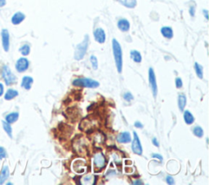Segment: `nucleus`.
Here are the masks:
<instances>
[{
	"label": "nucleus",
	"instance_id": "nucleus-4",
	"mask_svg": "<svg viewBox=\"0 0 209 185\" xmlns=\"http://www.w3.org/2000/svg\"><path fill=\"white\" fill-rule=\"evenodd\" d=\"M105 166V158L103 153H98L93 157V169L96 173L101 171Z\"/></svg>",
	"mask_w": 209,
	"mask_h": 185
},
{
	"label": "nucleus",
	"instance_id": "nucleus-27",
	"mask_svg": "<svg viewBox=\"0 0 209 185\" xmlns=\"http://www.w3.org/2000/svg\"><path fill=\"white\" fill-rule=\"evenodd\" d=\"M193 133H194V135L195 136H197V137L201 138L204 135V130L200 126H195L194 128V130H193Z\"/></svg>",
	"mask_w": 209,
	"mask_h": 185
},
{
	"label": "nucleus",
	"instance_id": "nucleus-6",
	"mask_svg": "<svg viewBox=\"0 0 209 185\" xmlns=\"http://www.w3.org/2000/svg\"><path fill=\"white\" fill-rule=\"evenodd\" d=\"M3 78H4V81L7 83V85L14 84L16 82L15 75L12 73L9 67L7 65H4L3 67Z\"/></svg>",
	"mask_w": 209,
	"mask_h": 185
},
{
	"label": "nucleus",
	"instance_id": "nucleus-39",
	"mask_svg": "<svg viewBox=\"0 0 209 185\" xmlns=\"http://www.w3.org/2000/svg\"><path fill=\"white\" fill-rule=\"evenodd\" d=\"M189 13H190V15L192 16H194V8L192 7L191 8H190V11H189Z\"/></svg>",
	"mask_w": 209,
	"mask_h": 185
},
{
	"label": "nucleus",
	"instance_id": "nucleus-13",
	"mask_svg": "<svg viewBox=\"0 0 209 185\" xmlns=\"http://www.w3.org/2000/svg\"><path fill=\"white\" fill-rule=\"evenodd\" d=\"M25 16L24 13L20 12H16L13 16V17H12V23L15 25H19V24L22 22L23 20H25Z\"/></svg>",
	"mask_w": 209,
	"mask_h": 185
},
{
	"label": "nucleus",
	"instance_id": "nucleus-32",
	"mask_svg": "<svg viewBox=\"0 0 209 185\" xmlns=\"http://www.w3.org/2000/svg\"><path fill=\"white\" fill-rule=\"evenodd\" d=\"M176 87L177 88H182V86H183V83H182V80L180 78H176Z\"/></svg>",
	"mask_w": 209,
	"mask_h": 185
},
{
	"label": "nucleus",
	"instance_id": "nucleus-41",
	"mask_svg": "<svg viewBox=\"0 0 209 185\" xmlns=\"http://www.w3.org/2000/svg\"><path fill=\"white\" fill-rule=\"evenodd\" d=\"M141 180H137L136 182H133V184H143V183L140 182Z\"/></svg>",
	"mask_w": 209,
	"mask_h": 185
},
{
	"label": "nucleus",
	"instance_id": "nucleus-30",
	"mask_svg": "<svg viewBox=\"0 0 209 185\" xmlns=\"http://www.w3.org/2000/svg\"><path fill=\"white\" fill-rule=\"evenodd\" d=\"M123 98H124L125 100H127V101H128V102L134 99V97H133L132 94V93H130V92L125 93L124 95H123Z\"/></svg>",
	"mask_w": 209,
	"mask_h": 185
},
{
	"label": "nucleus",
	"instance_id": "nucleus-18",
	"mask_svg": "<svg viewBox=\"0 0 209 185\" xmlns=\"http://www.w3.org/2000/svg\"><path fill=\"white\" fill-rule=\"evenodd\" d=\"M186 105V97L184 94H180L178 96V107H179L181 111H183L185 109V107Z\"/></svg>",
	"mask_w": 209,
	"mask_h": 185
},
{
	"label": "nucleus",
	"instance_id": "nucleus-14",
	"mask_svg": "<svg viewBox=\"0 0 209 185\" xmlns=\"http://www.w3.org/2000/svg\"><path fill=\"white\" fill-rule=\"evenodd\" d=\"M118 27L123 32H127L130 29L129 21L126 19H121L118 22Z\"/></svg>",
	"mask_w": 209,
	"mask_h": 185
},
{
	"label": "nucleus",
	"instance_id": "nucleus-28",
	"mask_svg": "<svg viewBox=\"0 0 209 185\" xmlns=\"http://www.w3.org/2000/svg\"><path fill=\"white\" fill-rule=\"evenodd\" d=\"M93 180H94V178H93V175H86V176L83 177V179H82V181H83V183H86V184H91Z\"/></svg>",
	"mask_w": 209,
	"mask_h": 185
},
{
	"label": "nucleus",
	"instance_id": "nucleus-24",
	"mask_svg": "<svg viewBox=\"0 0 209 185\" xmlns=\"http://www.w3.org/2000/svg\"><path fill=\"white\" fill-rule=\"evenodd\" d=\"M18 95V92L16 90H13V89H9V90L7 91V93L5 94V99L7 100H13L16 96Z\"/></svg>",
	"mask_w": 209,
	"mask_h": 185
},
{
	"label": "nucleus",
	"instance_id": "nucleus-40",
	"mask_svg": "<svg viewBox=\"0 0 209 185\" xmlns=\"http://www.w3.org/2000/svg\"><path fill=\"white\" fill-rule=\"evenodd\" d=\"M207 10H204V15H205V17H206V19L207 20L208 19V16H207Z\"/></svg>",
	"mask_w": 209,
	"mask_h": 185
},
{
	"label": "nucleus",
	"instance_id": "nucleus-17",
	"mask_svg": "<svg viewBox=\"0 0 209 185\" xmlns=\"http://www.w3.org/2000/svg\"><path fill=\"white\" fill-rule=\"evenodd\" d=\"M161 34L166 38H172L173 37V31L171 27H163L161 29Z\"/></svg>",
	"mask_w": 209,
	"mask_h": 185
},
{
	"label": "nucleus",
	"instance_id": "nucleus-16",
	"mask_svg": "<svg viewBox=\"0 0 209 185\" xmlns=\"http://www.w3.org/2000/svg\"><path fill=\"white\" fill-rule=\"evenodd\" d=\"M126 8H134L137 6V0H116Z\"/></svg>",
	"mask_w": 209,
	"mask_h": 185
},
{
	"label": "nucleus",
	"instance_id": "nucleus-2",
	"mask_svg": "<svg viewBox=\"0 0 209 185\" xmlns=\"http://www.w3.org/2000/svg\"><path fill=\"white\" fill-rule=\"evenodd\" d=\"M73 85L75 87H82L97 88L100 86V83L92 78H82L75 79L73 81Z\"/></svg>",
	"mask_w": 209,
	"mask_h": 185
},
{
	"label": "nucleus",
	"instance_id": "nucleus-3",
	"mask_svg": "<svg viewBox=\"0 0 209 185\" xmlns=\"http://www.w3.org/2000/svg\"><path fill=\"white\" fill-rule=\"evenodd\" d=\"M88 41H89L88 35H86L82 43L78 44L76 48H75V60H81L82 59H83L85 54H86V52H87V48H88Z\"/></svg>",
	"mask_w": 209,
	"mask_h": 185
},
{
	"label": "nucleus",
	"instance_id": "nucleus-22",
	"mask_svg": "<svg viewBox=\"0 0 209 185\" xmlns=\"http://www.w3.org/2000/svg\"><path fill=\"white\" fill-rule=\"evenodd\" d=\"M18 118H19V113H11L6 116V121L8 123H15L16 121H17Z\"/></svg>",
	"mask_w": 209,
	"mask_h": 185
},
{
	"label": "nucleus",
	"instance_id": "nucleus-38",
	"mask_svg": "<svg viewBox=\"0 0 209 185\" xmlns=\"http://www.w3.org/2000/svg\"><path fill=\"white\" fill-rule=\"evenodd\" d=\"M6 0H0V8H3L6 5Z\"/></svg>",
	"mask_w": 209,
	"mask_h": 185
},
{
	"label": "nucleus",
	"instance_id": "nucleus-37",
	"mask_svg": "<svg viewBox=\"0 0 209 185\" xmlns=\"http://www.w3.org/2000/svg\"><path fill=\"white\" fill-rule=\"evenodd\" d=\"M3 91H4V87L2 83H0V96H2L3 94Z\"/></svg>",
	"mask_w": 209,
	"mask_h": 185
},
{
	"label": "nucleus",
	"instance_id": "nucleus-11",
	"mask_svg": "<svg viewBox=\"0 0 209 185\" xmlns=\"http://www.w3.org/2000/svg\"><path fill=\"white\" fill-rule=\"evenodd\" d=\"M94 38L97 43H104L105 42V33L101 28H97L94 31Z\"/></svg>",
	"mask_w": 209,
	"mask_h": 185
},
{
	"label": "nucleus",
	"instance_id": "nucleus-15",
	"mask_svg": "<svg viewBox=\"0 0 209 185\" xmlns=\"http://www.w3.org/2000/svg\"><path fill=\"white\" fill-rule=\"evenodd\" d=\"M33 83H34V79L31 77L29 76H25L22 79V83H21V87H24L26 90H30L31 88Z\"/></svg>",
	"mask_w": 209,
	"mask_h": 185
},
{
	"label": "nucleus",
	"instance_id": "nucleus-19",
	"mask_svg": "<svg viewBox=\"0 0 209 185\" xmlns=\"http://www.w3.org/2000/svg\"><path fill=\"white\" fill-rule=\"evenodd\" d=\"M184 120L187 125H190L194 122V118L189 110H185L184 112Z\"/></svg>",
	"mask_w": 209,
	"mask_h": 185
},
{
	"label": "nucleus",
	"instance_id": "nucleus-29",
	"mask_svg": "<svg viewBox=\"0 0 209 185\" xmlns=\"http://www.w3.org/2000/svg\"><path fill=\"white\" fill-rule=\"evenodd\" d=\"M90 60H91V62H92V66L93 68V69L97 70L98 69V61H97V57L95 55H92L91 58H90Z\"/></svg>",
	"mask_w": 209,
	"mask_h": 185
},
{
	"label": "nucleus",
	"instance_id": "nucleus-33",
	"mask_svg": "<svg viewBox=\"0 0 209 185\" xmlns=\"http://www.w3.org/2000/svg\"><path fill=\"white\" fill-rule=\"evenodd\" d=\"M166 181H167V183H168V184H170V185L174 184V183H175L174 179H173V178H172V176H170V175L167 176V178H166Z\"/></svg>",
	"mask_w": 209,
	"mask_h": 185
},
{
	"label": "nucleus",
	"instance_id": "nucleus-12",
	"mask_svg": "<svg viewBox=\"0 0 209 185\" xmlns=\"http://www.w3.org/2000/svg\"><path fill=\"white\" fill-rule=\"evenodd\" d=\"M116 140L118 142L121 143V144H128L132 141V137L128 131H123L118 135Z\"/></svg>",
	"mask_w": 209,
	"mask_h": 185
},
{
	"label": "nucleus",
	"instance_id": "nucleus-7",
	"mask_svg": "<svg viewBox=\"0 0 209 185\" xmlns=\"http://www.w3.org/2000/svg\"><path fill=\"white\" fill-rule=\"evenodd\" d=\"M149 83L153 95H154V97H156L157 93H158V87H157L156 77H155V73H154L153 68L149 69Z\"/></svg>",
	"mask_w": 209,
	"mask_h": 185
},
{
	"label": "nucleus",
	"instance_id": "nucleus-1",
	"mask_svg": "<svg viewBox=\"0 0 209 185\" xmlns=\"http://www.w3.org/2000/svg\"><path fill=\"white\" fill-rule=\"evenodd\" d=\"M112 48L116 69H117L118 72L121 73L123 70V52L119 43L116 39H113Z\"/></svg>",
	"mask_w": 209,
	"mask_h": 185
},
{
	"label": "nucleus",
	"instance_id": "nucleus-36",
	"mask_svg": "<svg viewBox=\"0 0 209 185\" xmlns=\"http://www.w3.org/2000/svg\"><path fill=\"white\" fill-rule=\"evenodd\" d=\"M134 126H135V127H137V128H143V126H144L143 124H141L140 122H136Z\"/></svg>",
	"mask_w": 209,
	"mask_h": 185
},
{
	"label": "nucleus",
	"instance_id": "nucleus-8",
	"mask_svg": "<svg viewBox=\"0 0 209 185\" xmlns=\"http://www.w3.org/2000/svg\"><path fill=\"white\" fill-rule=\"evenodd\" d=\"M73 170H75V172L77 174H82L85 172L87 166L85 165V161L82 159H77V160L74 161L72 165Z\"/></svg>",
	"mask_w": 209,
	"mask_h": 185
},
{
	"label": "nucleus",
	"instance_id": "nucleus-34",
	"mask_svg": "<svg viewBox=\"0 0 209 185\" xmlns=\"http://www.w3.org/2000/svg\"><path fill=\"white\" fill-rule=\"evenodd\" d=\"M152 143H153V144H154V146L160 147V143H159V141H158V140H157L156 138H154V139L152 140Z\"/></svg>",
	"mask_w": 209,
	"mask_h": 185
},
{
	"label": "nucleus",
	"instance_id": "nucleus-25",
	"mask_svg": "<svg viewBox=\"0 0 209 185\" xmlns=\"http://www.w3.org/2000/svg\"><path fill=\"white\" fill-rule=\"evenodd\" d=\"M19 51L23 55H28L30 52V47L28 44H25L20 47Z\"/></svg>",
	"mask_w": 209,
	"mask_h": 185
},
{
	"label": "nucleus",
	"instance_id": "nucleus-26",
	"mask_svg": "<svg viewBox=\"0 0 209 185\" xmlns=\"http://www.w3.org/2000/svg\"><path fill=\"white\" fill-rule=\"evenodd\" d=\"M3 129L5 130V131L8 133V135L10 136L11 138L13 137V130H12V127H11L10 123H7V122H3Z\"/></svg>",
	"mask_w": 209,
	"mask_h": 185
},
{
	"label": "nucleus",
	"instance_id": "nucleus-31",
	"mask_svg": "<svg viewBox=\"0 0 209 185\" xmlns=\"http://www.w3.org/2000/svg\"><path fill=\"white\" fill-rule=\"evenodd\" d=\"M5 158H7V153L5 149L3 148L0 147V159H3Z\"/></svg>",
	"mask_w": 209,
	"mask_h": 185
},
{
	"label": "nucleus",
	"instance_id": "nucleus-21",
	"mask_svg": "<svg viewBox=\"0 0 209 185\" xmlns=\"http://www.w3.org/2000/svg\"><path fill=\"white\" fill-rule=\"evenodd\" d=\"M9 176V170L8 166H4L0 172V183H3Z\"/></svg>",
	"mask_w": 209,
	"mask_h": 185
},
{
	"label": "nucleus",
	"instance_id": "nucleus-20",
	"mask_svg": "<svg viewBox=\"0 0 209 185\" xmlns=\"http://www.w3.org/2000/svg\"><path fill=\"white\" fill-rule=\"evenodd\" d=\"M130 56H131V58H132V60H134L136 63L141 62L142 57L141 55V53H140L139 52H137V51L136 50L131 51V52H130Z\"/></svg>",
	"mask_w": 209,
	"mask_h": 185
},
{
	"label": "nucleus",
	"instance_id": "nucleus-9",
	"mask_svg": "<svg viewBox=\"0 0 209 185\" xmlns=\"http://www.w3.org/2000/svg\"><path fill=\"white\" fill-rule=\"evenodd\" d=\"M1 37H2V45L5 52L9 51L10 48V35L8 33V30L4 29L1 32Z\"/></svg>",
	"mask_w": 209,
	"mask_h": 185
},
{
	"label": "nucleus",
	"instance_id": "nucleus-35",
	"mask_svg": "<svg viewBox=\"0 0 209 185\" xmlns=\"http://www.w3.org/2000/svg\"><path fill=\"white\" fill-rule=\"evenodd\" d=\"M152 157L153 158H157V159H160V161H163V157L160 154H156V153H153L152 154Z\"/></svg>",
	"mask_w": 209,
	"mask_h": 185
},
{
	"label": "nucleus",
	"instance_id": "nucleus-5",
	"mask_svg": "<svg viewBox=\"0 0 209 185\" xmlns=\"http://www.w3.org/2000/svg\"><path fill=\"white\" fill-rule=\"evenodd\" d=\"M132 150L135 154L137 155H142L143 153V149H142L141 144L140 141L139 136L137 135L136 131L133 132V140L132 142Z\"/></svg>",
	"mask_w": 209,
	"mask_h": 185
},
{
	"label": "nucleus",
	"instance_id": "nucleus-10",
	"mask_svg": "<svg viewBox=\"0 0 209 185\" xmlns=\"http://www.w3.org/2000/svg\"><path fill=\"white\" fill-rule=\"evenodd\" d=\"M29 65H30V62L29 60L25 57L20 58L19 60L16 61V69L17 70L18 72H24L26 69H28L29 68Z\"/></svg>",
	"mask_w": 209,
	"mask_h": 185
},
{
	"label": "nucleus",
	"instance_id": "nucleus-23",
	"mask_svg": "<svg viewBox=\"0 0 209 185\" xmlns=\"http://www.w3.org/2000/svg\"><path fill=\"white\" fill-rule=\"evenodd\" d=\"M194 69H195V73L196 74L198 75L199 78H204V67L200 65L198 62L194 63Z\"/></svg>",
	"mask_w": 209,
	"mask_h": 185
}]
</instances>
